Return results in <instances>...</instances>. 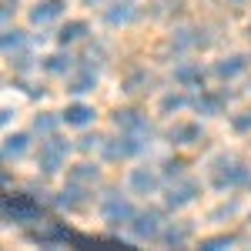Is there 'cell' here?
Wrapping results in <instances>:
<instances>
[{"label": "cell", "mask_w": 251, "mask_h": 251, "mask_svg": "<svg viewBox=\"0 0 251 251\" xmlns=\"http://www.w3.org/2000/svg\"><path fill=\"white\" fill-rule=\"evenodd\" d=\"M211 188L221 194L238 191V188H251V168L231 154L214 157L211 161Z\"/></svg>", "instance_id": "obj_1"}, {"label": "cell", "mask_w": 251, "mask_h": 251, "mask_svg": "<svg viewBox=\"0 0 251 251\" xmlns=\"http://www.w3.org/2000/svg\"><path fill=\"white\" fill-rule=\"evenodd\" d=\"M40 204H44V198H37V194H7L3 198V218L14 225H40L44 221Z\"/></svg>", "instance_id": "obj_2"}, {"label": "cell", "mask_w": 251, "mask_h": 251, "mask_svg": "<svg viewBox=\"0 0 251 251\" xmlns=\"http://www.w3.org/2000/svg\"><path fill=\"white\" fill-rule=\"evenodd\" d=\"M71 141L60 134H50L47 141H40V151H37V171L44 177H50V174H60L64 171V164H67V154H71Z\"/></svg>", "instance_id": "obj_3"}, {"label": "cell", "mask_w": 251, "mask_h": 251, "mask_svg": "<svg viewBox=\"0 0 251 251\" xmlns=\"http://www.w3.org/2000/svg\"><path fill=\"white\" fill-rule=\"evenodd\" d=\"M144 148H148V141H144V137L117 131V137H107V141H104L100 154H104V161H131V157H137Z\"/></svg>", "instance_id": "obj_4"}, {"label": "cell", "mask_w": 251, "mask_h": 251, "mask_svg": "<svg viewBox=\"0 0 251 251\" xmlns=\"http://www.w3.org/2000/svg\"><path fill=\"white\" fill-rule=\"evenodd\" d=\"M127 231L134 241H161V231H164V218L157 208H148V211H137L127 225Z\"/></svg>", "instance_id": "obj_5"}, {"label": "cell", "mask_w": 251, "mask_h": 251, "mask_svg": "<svg viewBox=\"0 0 251 251\" xmlns=\"http://www.w3.org/2000/svg\"><path fill=\"white\" fill-rule=\"evenodd\" d=\"M208 44H211L208 27H181V30H174V34H171L168 50H174V57H181V54L201 50V47H208Z\"/></svg>", "instance_id": "obj_6"}, {"label": "cell", "mask_w": 251, "mask_h": 251, "mask_svg": "<svg viewBox=\"0 0 251 251\" xmlns=\"http://www.w3.org/2000/svg\"><path fill=\"white\" fill-rule=\"evenodd\" d=\"M134 204L127 201V198H121L117 191L104 194V201H100V218L107 221V228H121V225H131V218H134Z\"/></svg>", "instance_id": "obj_7"}, {"label": "cell", "mask_w": 251, "mask_h": 251, "mask_svg": "<svg viewBox=\"0 0 251 251\" xmlns=\"http://www.w3.org/2000/svg\"><path fill=\"white\" fill-rule=\"evenodd\" d=\"M117 131H124V134H137V137H148L154 134V127H151V121L144 117V111H137V107H117L114 114H111Z\"/></svg>", "instance_id": "obj_8"}, {"label": "cell", "mask_w": 251, "mask_h": 251, "mask_svg": "<svg viewBox=\"0 0 251 251\" xmlns=\"http://www.w3.org/2000/svg\"><path fill=\"white\" fill-rule=\"evenodd\" d=\"M198 194H201V184L194 181V177H174L168 194H164V204L171 208V211H181V208H188L198 201Z\"/></svg>", "instance_id": "obj_9"}, {"label": "cell", "mask_w": 251, "mask_h": 251, "mask_svg": "<svg viewBox=\"0 0 251 251\" xmlns=\"http://www.w3.org/2000/svg\"><path fill=\"white\" fill-rule=\"evenodd\" d=\"M91 198H94V188H84V184L67 181V184L54 194V208H60V211H84V208L91 204Z\"/></svg>", "instance_id": "obj_10"}, {"label": "cell", "mask_w": 251, "mask_h": 251, "mask_svg": "<svg viewBox=\"0 0 251 251\" xmlns=\"http://www.w3.org/2000/svg\"><path fill=\"white\" fill-rule=\"evenodd\" d=\"M27 238L34 245H44V248H57V245H67V241H77V234L71 228H64L57 221H40L37 231H27Z\"/></svg>", "instance_id": "obj_11"}, {"label": "cell", "mask_w": 251, "mask_h": 251, "mask_svg": "<svg viewBox=\"0 0 251 251\" xmlns=\"http://www.w3.org/2000/svg\"><path fill=\"white\" fill-rule=\"evenodd\" d=\"M228 100H231L228 91H201L198 97H191V107L201 117H218V114H225V104Z\"/></svg>", "instance_id": "obj_12"}, {"label": "cell", "mask_w": 251, "mask_h": 251, "mask_svg": "<svg viewBox=\"0 0 251 251\" xmlns=\"http://www.w3.org/2000/svg\"><path fill=\"white\" fill-rule=\"evenodd\" d=\"M174 84L177 87H184V91H201L204 87V67L198 64V60H181V64H174Z\"/></svg>", "instance_id": "obj_13"}, {"label": "cell", "mask_w": 251, "mask_h": 251, "mask_svg": "<svg viewBox=\"0 0 251 251\" xmlns=\"http://www.w3.org/2000/svg\"><path fill=\"white\" fill-rule=\"evenodd\" d=\"M40 67H44L50 77H71V74L77 71V57L64 47V50H54V54L40 57Z\"/></svg>", "instance_id": "obj_14"}, {"label": "cell", "mask_w": 251, "mask_h": 251, "mask_svg": "<svg viewBox=\"0 0 251 251\" xmlns=\"http://www.w3.org/2000/svg\"><path fill=\"white\" fill-rule=\"evenodd\" d=\"M248 67H251L248 54H228V57H221V60H214V64H211V74L218 80H234V77H241Z\"/></svg>", "instance_id": "obj_15"}, {"label": "cell", "mask_w": 251, "mask_h": 251, "mask_svg": "<svg viewBox=\"0 0 251 251\" xmlns=\"http://www.w3.org/2000/svg\"><path fill=\"white\" fill-rule=\"evenodd\" d=\"M168 141H171L174 148H194V144L204 141V127L198 121H181V124H174L171 131H168Z\"/></svg>", "instance_id": "obj_16"}, {"label": "cell", "mask_w": 251, "mask_h": 251, "mask_svg": "<svg viewBox=\"0 0 251 251\" xmlns=\"http://www.w3.org/2000/svg\"><path fill=\"white\" fill-rule=\"evenodd\" d=\"M97 71H94V64H77V71L67 77V91L74 97H84V94H91V91H97Z\"/></svg>", "instance_id": "obj_17"}, {"label": "cell", "mask_w": 251, "mask_h": 251, "mask_svg": "<svg viewBox=\"0 0 251 251\" xmlns=\"http://www.w3.org/2000/svg\"><path fill=\"white\" fill-rule=\"evenodd\" d=\"M64 10H67V0H37L30 7V24L34 27H47V24L64 17Z\"/></svg>", "instance_id": "obj_18"}, {"label": "cell", "mask_w": 251, "mask_h": 251, "mask_svg": "<svg viewBox=\"0 0 251 251\" xmlns=\"http://www.w3.org/2000/svg\"><path fill=\"white\" fill-rule=\"evenodd\" d=\"M161 177L164 174L151 171V168H134L127 174V188H131V194H154L161 188Z\"/></svg>", "instance_id": "obj_19"}, {"label": "cell", "mask_w": 251, "mask_h": 251, "mask_svg": "<svg viewBox=\"0 0 251 251\" xmlns=\"http://www.w3.org/2000/svg\"><path fill=\"white\" fill-rule=\"evenodd\" d=\"M60 117H64V124H67V127L84 131V127H91V124H94L97 111L91 107V104H84V100H74V104H67V107L60 111Z\"/></svg>", "instance_id": "obj_20"}, {"label": "cell", "mask_w": 251, "mask_h": 251, "mask_svg": "<svg viewBox=\"0 0 251 251\" xmlns=\"http://www.w3.org/2000/svg\"><path fill=\"white\" fill-rule=\"evenodd\" d=\"M137 20V7L131 0H114L107 10H104V24L107 27H127V24H134Z\"/></svg>", "instance_id": "obj_21"}, {"label": "cell", "mask_w": 251, "mask_h": 251, "mask_svg": "<svg viewBox=\"0 0 251 251\" xmlns=\"http://www.w3.org/2000/svg\"><path fill=\"white\" fill-rule=\"evenodd\" d=\"M91 37V24L87 20H67L57 30V44L60 47H71V44H80V40Z\"/></svg>", "instance_id": "obj_22"}, {"label": "cell", "mask_w": 251, "mask_h": 251, "mask_svg": "<svg viewBox=\"0 0 251 251\" xmlns=\"http://www.w3.org/2000/svg\"><path fill=\"white\" fill-rule=\"evenodd\" d=\"M151 71L148 67H131L127 74H124V80H121V91L124 94H141V91H148L151 87Z\"/></svg>", "instance_id": "obj_23"}, {"label": "cell", "mask_w": 251, "mask_h": 251, "mask_svg": "<svg viewBox=\"0 0 251 251\" xmlns=\"http://www.w3.org/2000/svg\"><path fill=\"white\" fill-rule=\"evenodd\" d=\"M30 151V134H7L3 137V161L10 164V161H20V157Z\"/></svg>", "instance_id": "obj_24"}, {"label": "cell", "mask_w": 251, "mask_h": 251, "mask_svg": "<svg viewBox=\"0 0 251 251\" xmlns=\"http://www.w3.org/2000/svg\"><path fill=\"white\" fill-rule=\"evenodd\" d=\"M67 181L84 184V188H94L97 181H100V168H97V164H91V161H80V164H74V168L67 171Z\"/></svg>", "instance_id": "obj_25"}, {"label": "cell", "mask_w": 251, "mask_h": 251, "mask_svg": "<svg viewBox=\"0 0 251 251\" xmlns=\"http://www.w3.org/2000/svg\"><path fill=\"white\" fill-rule=\"evenodd\" d=\"M188 238H191V225H168V228L161 231V245H168V248H184Z\"/></svg>", "instance_id": "obj_26"}, {"label": "cell", "mask_w": 251, "mask_h": 251, "mask_svg": "<svg viewBox=\"0 0 251 251\" xmlns=\"http://www.w3.org/2000/svg\"><path fill=\"white\" fill-rule=\"evenodd\" d=\"M57 124H64L60 111H40V114H34V131L44 134V137L57 134Z\"/></svg>", "instance_id": "obj_27"}, {"label": "cell", "mask_w": 251, "mask_h": 251, "mask_svg": "<svg viewBox=\"0 0 251 251\" xmlns=\"http://www.w3.org/2000/svg\"><path fill=\"white\" fill-rule=\"evenodd\" d=\"M3 57H10V54H17V50H24L27 47V34L20 30V27H10L7 24V30H3Z\"/></svg>", "instance_id": "obj_28"}, {"label": "cell", "mask_w": 251, "mask_h": 251, "mask_svg": "<svg viewBox=\"0 0 251 251\" xmlns=\"http://www.w3.org/2000/svg\"><path fill=\"white\" fill-rule=\"evenodd\" d=\"M188 104H191V97L181 94V91H177V94H164V97H161V114L171 117V114H177V111H184Z\"/></svg>", "instance_id": "obj_29"}, {"label": "cell", "mask_w": 251, "mask_h": 251, "mask_svg": "<svg viewBox=\"0 0 251 251\" xmlns=\"http://www.w3.org/2000/svg\"><path fill=\"white\" fill-rule=\"evenodd\" d=\"M10 67H14V71H17V74H30V71H34V54H30V50H27V47H24V50H17V54H10Z\"/></svg>", "instance_id": "obj_30"}, {"label": "cell", "mask_w": 251, "mask_h": 251, "mask_svg": "<svg viewBox=\"0 0 251 251\" xmlns=\"http://www.w3.org/2000/svg\"><path fill=\"white\" fill-rule=\"evenodd\" d=\"M234 241V234H211V238H201V248L204 251H221V248H231Z\"/></svg>", "instance_id": "obj_31"}, {"label": "cell", "mask_w": 251, "mask_h": 251, "mask_svg": "<svg viewBox=\"0 0 251 251\" xmlns=\"http://www.w3.org/2000/svg\"><path fill=\"white\" fill-rule=\"evenodd\" d=\"M184 168H188V164H184L181 157H168V161L161 164V174H164L168 181H174V177H184Z\"/></svg>", "instance_id": "obj_32"}, {"label": "cell", "mask_w": 251, "mask_h": 251, "mask_svg": "<svg viewBox=\"0 0 251 251\" xmlns=\"http://www.w3.org/2000/svg\"><path fill=\"white\" fill-rule=\"evenodd\" d=\"M231 131L234 134H251V111H238L231 117Z\"/></svg>", "instance_id": "obj_33"}, {"label": "cell", "mask_w": 251, "mask_h": 251, "mask_svg": "<svg viewBox=\"0 0 251 251\" xmlns=\"http://www.w3.org/2000/svg\"><path fill=\"white\" fill-rule=\"evenodd\" d=\"M104 141H107V137H100V134H84L77 141V151H84V154H87V151H100Z\"/></svg>", "instance_id": "obj_34"}, {"label": "cell", "mask_w": 251, "mask_h": 251, "mask_svg": "<svg viewBox=\"0 0 251 251\" xmlns=\"http://www.w3.org/2000/svg\"><path fill=\"white\" fill-rule=\"evenodd\" d=\"M107 57V47L104 44H91V50H87V64H104Z\"/></svg>", "instance_id": "obj_35"}, {"label": "cell", "mask_w": 251, "mask_h": 251, "mask_svg": "<svg viewBox=\"0 0 251 251\" xmlns=\"http://www.w3.org/2000/svg\"><path fill=\"white\" fill-rule=\"evenodd\" d=\"M234 211H238V201H231V204H221V208H214V211H211V221H218V218H231Z\"/></svg>", "instance_id": "obj_36"}, {"label": "cell", "mask_w": 251, "mask_h": 251, "mask_svg": "<svg viewBox=\"0 0 251 251\" xmlns=\"http://www.w3.org/2000/svg\"><path fill=\"white\" fill-rule=\"evenodd\" d=\"M10 117H17V111H14V107H3V117H0V121H3V124H10Z\"/></svg>", "instance_id": "obj_37"}, {"label": "cell", "mask_w": 251, "mask_h": 251, "mask_svg": "<svg viewBox=\"0 0 251 251\" xmlns=\"http://www.w3.org/2000/svg\"><path fill=\"white\" fill-rule=\"evenodd\" d=\"M84 3H87V7H97V3H104V0H84Z\"/></svg>", "instance_id": "obj_38"}, {"label": "cell", "mask_w": 251, "mask_h": 251, "mask_svg": "<svg viewBox=\"0 0 251 251\" xmlns=\"http://www.w3.org/2000/svg\"><path fill=\"white\" fill-rule=\"evenodd\" d=\"M248 37H251V24H248Z\"/></svg>", "instance_id": "obj_39"}]
</instances>
